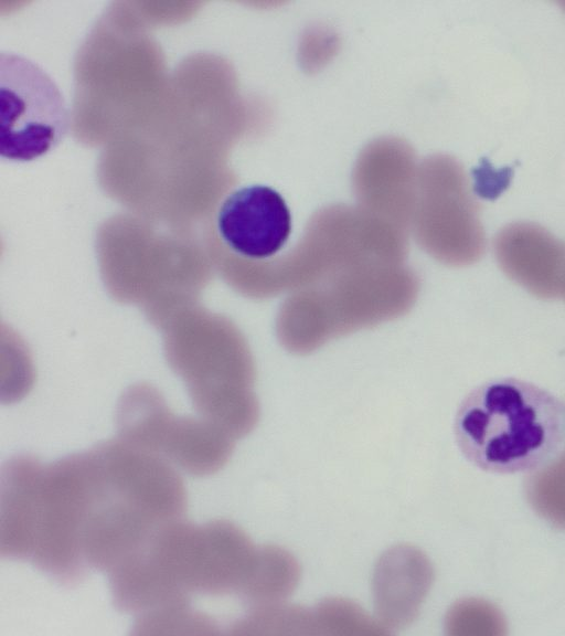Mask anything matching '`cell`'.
Instances as JSON below:
<instances>
[{
  "mask_svg": "<svg viewBox=\"0 0 565 636\" xmlns=\"http://www.w3.org/2000/svg\"><path fill=\"white\" fill-rule=\"evenodd\" d=\"M97 486L93 449L43 464L8 459L0 481V555L31 562L63 584L86 574L83 540Z\"/></svg>",
  "mask_w": 565,
  "mask_h": 636,
  "instance_id": "1",
  "label": "cell"
},
{
  "mask_svg": "<svg viewBox=\"0 0 565 636\" xmlns=\"http://www.w3.org/2000/svg\"><path fill=\"white\" fill-rule=\"evenodd\" d=\"M98 484L85 530L87 568L109 573L162 524L184 517L186 490L178 469L122 442L94 448Z\"/></svg>",
  "mask_w": 565,
  "mask_h": 636,
  "instance_id": "3",
  "label": "cell"
},
{
  "mask_svg": "<svg viewBox=\"0 0 565 636\" xmlns=\"http://www.w3.org/2000/svg\"><path fill=\"white\" fill-rule=\"evenodd\" d=\"M291 232V215L274 189L252 184L228 193L213 219V239L221 248L246 259L276 254Z\"/></svg>",
  "mask_w": 565,
  "mask_h": 636,
  "instance_id": "6",
  "label": "cell"
},
{
  "mask_svg": "<svg viewBox=\"0 0 565 636\" xmlns=\"http://www.w3.org/2000/svg\"><path fill=\"white\" fill-rule=\"evenodd\" d=\"M70 112L53 78L32 60L0 54V156L12 161L40 158L64 139Z\"/></svg>",
  "mask_w": 565,
  "mask_h": 636,
  "instance_id": "5",
  "label": "cell"
},
{
  "mask_svg": "<svg viewBox=\"0 0 565 636\" xmlns=\"http://www.w3.org/2000/svg\"><path fill=\"white\" fill-rule=\"evenodd\" d=\"M433 580V566L417 548L396 545L379 559L372 590L377 619L387 630L416 618Z\"/></svg>",
  "mask_w": 565,
  "mask_h": 636,
  "instance_id": "8",
  "label": "cell"
},
{
  "mask_svg": "<svg viewBox=\"0 0 565 636\" xmlns=\"http://www.w3.org/2000/svg\"><path fill=\"white\" fill-rule=\"evenodd\" d=\"M561 296H563L565 298V272H564V276H563V280H562Z\"/></svg>",
  "mask_w": 565,
  "mask_h": 636,
  "instance_id": "14",
  "label": "cell"
},
{
  "mask_svg": "<svg viewBox=\"0 0 565 636\" xmlns=\"http://www.w3.org/2000/svg\"><path fill=\"white\" fill-rule=\"evenodd\" d=\"M446 630L451 636H501L507 634V623L502 612L492 603L466 598L448 611Z\"/></svg>",
  "mask_w": 565,
  "mask_h": 636,
  "instance_id": "13",
  "label": "cell"
},
{
  "mask_svg": "<svg viewBox=\"0 0 565 636\" xmlns=\"http://www.w3.org/2000/svg\"><path fill=\"white\" fill-rule=\"evenodd\" d=\"M564 8H565V2L563 3Z\"/></svg>",
  "mask_w": 565,
  "mask_h": 636,
  "instance_id": "15",
  "label": "cell"
},
{
  "mask_svg": "<svg viewBox=\"0 0 565 636\" xmlns=\"http://www.w3.org/2000/svg\"><path fill=\"white\" fill-rule=\"evenodd\" d=\"M299 579L300 568L290 552L275 545L257 548L241 595L254 607L284 602Z\"/></svg>",
  "mask_w": 565,
  "mask_h": 636,
  "instance_id": "9",
  "label": "cell"
},
{
  "mask_svg": "<svg viewBox=\"0 0 565 636\" xmlns=\"http://www.w3.org/2000/svg\"><path fill=\"white\" fill-rule=\"evenodd\" d=\"M257 548L236 524L180 518L158 528L121 566L130 601L145 612L191 604L192 595L242 592Z\"/></svg>",
  "mask_w": 565,
  "mask_h": 636,
  "instance_id": "2",
  "label": "cell"
},
{
  "mask_svg": "<svg viewBox=\"0 0 565 636\" xmlns=\"http://www.w3.org/2000/svg\"><path fill=\"white\" fill-rule=\"evenodd\" d=\"M525 496L537 515L565 529V451L529 476Z\"/></svg>",
  "mask_w": 565,
  "mask_h": 636,
  "instance_id": "11",
  "label": "cell"
},
{
  "mask_svg": "<svg viewBox=\"0 0 565 636\" xmlns=\"http://www.w3.org/2000/svg\"><path fill=\"white\" fill-rule=\"evenodd\" d=\"M317 635L379 636L388 630L356 603L344 598H329L313 611Z\"/></svg>",
  "mask_w": 565,
  "mask_h": 636,
  "instance_id": "12",
  "label": "cell"
},
{
  "mask_svg": "<svg viewBox=\"0 0 565 636\" xmlns=\"http://www.w3.org/2000/svg\"><path fill=\"white\" fill-rule=\"evenodd\" d=\"M234 635H317L313 612L282 602L257 606L232 625Z\"/></svg>",
  "mask_w": 565,
  "mask_h": 636,
  "instance_id": "10",
  "label": "cell"
},
{
  "mask_svg": "<svg viewBox=\"0 0 565 636\" xmlns=\"http://www.w3.org/2000/svg\"><path fill=\"white\" fill-rule=\"evenodd\" d=\"M493 253L504 274L532 295L561 296L565 242L533 222L503 226L493 239Z\"/></svg>",
  "mask_w": 565,
  "mask_h": 636,
  "instance_id": "7",
  "label": "cell"
},
{
  "mask_svg": "<svg viewBox=\"0 0 565 636\" xmlns=\"http://www.w3.org/2000/svg\"><path fill=\"white\" fill-rule=\"evenodd\" d=\"M458 444L480 468L500 474L533 469L565 442V405L550 392L516 379L488 381L461 402Z\"/></svg>",
  "mask_w": 565,
  "mask_h": 636,
  "instance_id": "4",
  "label": "cell"
}]
</instances>
